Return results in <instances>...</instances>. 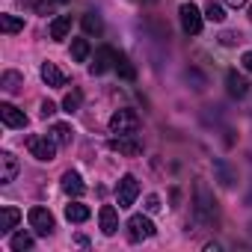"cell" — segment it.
I'll return each mask as SVG.
<instances>
[{
  "label": "cell",
  "instance_id": "cell-1",
  "mask_svg": "<svg viewBox=\"0 0 252 252\" xmlns=\"http://www.w3.org/2000/svg\"><path fill=\"white\" fill-rule=\"evenodd\" d=\"M196 217H199V222L217 220V202H214V193L208 190L205 181H196Z\"/></svg>",
  "mask_w": 252,
  "mask_h": 252
},
{
  "label": "cell",
  "instance_id": "cell-2",
  "mask_svg": "<svg viewBox=\"0 0 252 252\" xmlns=\"http://www.w3.org/2000/svg\"><path fill=\"white\" fill-rule=\"evenodd\" d=\"M110 131L113 134H137L140 131V116L134 110H116L110 116Z\"/></svg>",
  "mask_w": 252,
  "mask_h": 252
},
{
  "label": "cell",
  "instance_id": "cell-3",
  "mask_svg": "<svg viewBox=\"0 0 252 252\" xmlns=\"http://www.w3.org/2000/svg\"><path fill=\"white\" fill-rule=\"evenodd\" d=\"M57 143H54V137L48 134V137H39V134H33V137H27V152L36 158V160H54L57 158Z\"/></svg>",
  "mask_w": 252,
  "mask_h": 252
},
{
  "label": "cell",
  "instance_id": "cell-4",
  "mask_svg": "<svg viewBox=\"0 0 252 252\" xmlns=\"http://www.w3.org/2000/svg\"><path fill=\"white\" fill-rule=\"evenodd\" d=\"M27 222H30V228H33L36 234H42V237H48V234L57 228V220H54V214H51L48 208H30Z\"/></svg>",
  "mask_w": 252,
  "mask_h": 252
},
{
  "label": "cell",
  "instance_id": "cell-5",
  "mask_svg": "<svg viewBox=\"0 0 252 252\" xmlns=\"http://www.w3.org/2000/svg\"><path fill=\"white\" fill-rule=\"evenodd\" d=\"M110 149L125 155V158H137V155H143V140L137 134H116L110 140Z\"/></svg>",
  "mask_w": 252,
  "mask_h": 252
},
{
  "label": "cell",
  "instance_id": "cell-6",
  "mask_svg": "<svg viewBox=\"0 0 252 252\" xmlns=\"http://www.w3.org/2000/svg\"><path fill=\"white\" fill-rule=\"evenodd\" d=\"M149 237H155V222L149 217H143V214H134L128 220V240L140 243V240H149Z\"/></svg>",
  "mask_w": 252,
  "mask_h": 252
},
{
  "label": "cell",
  "instance_id": "cell-7",
  "mask_svg": "<svg viewBox=\"0 0 252 252\" xmlns=\"http://www.w3.org/2000/svg\"><path fill=\"white\" fill-rule=\"evenodd\" d=\"M137 196H140L137 178L134 175H122V181L116 184V202H119V208H131L137 202Z\"/></svg>",
  "mask_w": 252,
  "mask_h": 252
},
{
  "label": "cell",
  "instance_id": "cell-8",
  "mask_svg": "<svg viewBox=\"0 0 252 252\" xmlns=\"http://www.w3.org/2000/svg\"><path fill=\"white\" fill-rule=\"evenodd\" d=\"M178 18H181V30H184L187 36H199V33H202V18H205V15H202L193 3H181Z\"/></svg>",
  "mask_w": 252,
  "mask_h": 252
},
{
  "label": "cell",
  "instance_id": "cell-9",
  "mask_svg": "<svg viewBox=\"0 0 252 252\" xmlns=\"http://www.w3.org/2000/svg\"><path fill=\"white\" fill-rule=\"evenodd\" d=\"M116 60H119V54L113 51V48H98V54H95V63L89 65V71L92 74H104V71H110V68H116Z\"/></svg>",
  "mask_w": 252,
  "mask_h": 252
},
{
  "label": "cell",
  "instance_id": "cell-10",
  "mask_svg": "<svg viewBox=\"0 0 252 252\" xmlns=\"http://www.w3.org/2000/svg\"><path fill=\"white\" fill-rule=\"evenodd\" d=\"M0 119H3L6 128H27L24 110H18V107H12V104H0Z\"/></svg>",
  "mask_w": 252,
  "mask_h": 252
},
{
  "label": "cell",
  "instance_id": "cell-11",
  "mask_svg": "<svg viewBox=\"0 0 252 252\" xmlns=\"http://www.w3.org/2000/svg\"><path fill=\"white\" fill-rule=\"evenodd\" d=\"M0 184H12L15 175H18V158L12 152H0Z\"/></svg>",
  "mask_w": 252,
  "mask_h": 252
},
{
  "label": "cell",
  "instance_id": "cell-12",
  "mask_svg": "<svg viewBox=\"0 0 252 252\" xmlns=\"http://www.w3.org/2000/svg\"><path fill=\"white\" fill-rule=\"evenodd\" d=\"M98 222H101V231L110 237V234H116L119 231V214H116V208L113 205H104L101 211H98Z\"/></svg>",
  "mask_w": 252,
  "mask_h": 252
},
{
  "label": "cell",
  "instance_id": "cell-13",
  "mask_svg": "<svg viewBox=\"0 0 252 252\" xmlns=\"http://www.w3.org/2000/svg\"><path fill=\"white\" fill-rule=\"evenodd\" d=\"M18 222H21V211L18 208H12V205L0 208V231H3V234H9Z\"/></svg>",
  "mask_w": 252,
  "mask_h": 252
},
{
  "label": "cell",
  "instance_id": "cell-14",
  "mask_svg": "<svg viewBox=\"0 0 252 252\" xmlns=\"http://www.w3.org/2000/svg\"><path fill=\"white\" fill-rule=\"evenodd\" d=\"M225 86H228V95H231V98H243V95L249 92L246 77L237 74V71H228V74H225Z\"/></svg>",
  "mask_w": 252,
  "mask_h": 252
},
{
  "label": "cell",
  "instance_id": "cell-15",
  "mask_svg": "<svg viewBox=\"0 0 252 252\" xmlns=\"http://www.w3.org/2000/svg\"><path fill=\"white\" fill-rule=\"evenodd\" d=\"M63 190H65L68 196H74V199H77V196H83V193H86V184H83V178H80L74 169H68V172L63 175Z\"/></svg>",
  "mask_w": 252,
  "mask_h": 252
},
{
  "label": "cell",
  "instance_id": "cell-16",
  "mask_svg": "<svg viewBox=\"0 0 252 252\" xmlns=\"http://www.w3.org/2000/svg\"><path fill=\"white\" fill-rule=\"evenodd\" d=\"M48 33H51V39H54V42H63V39L71 33V15H60V18H54Z\"/></svg>",
  "mask_w": 252,
  "mask_h": 252
},
{
  "label": "cell",
  "instance_id": "cell-17",
  "mask_svg": "<svg viewBox=\"0 0 252 252\" xmlns=\"http://www.w3.org/2000/svg\"><path fill=\"white\" fill-rule=\"evenodd\" d=\"M42 80L48 86H65V74L54 65V63H42Z\"/></svg>",
  "mask_w": 252,
  "mask_h": 252
},
{
  "label": "cell",
  "instance_id": "cell-18",
  "mask_svg": "<svg viewBox=\"0 0 252 252\" xmlns=\"http://www.w3.org/2000/svg\"><path fill=\"white\" fill-rule=\"evenodd\" d=\"M0 86H3V92H18V89L24 86V74L9 68V71L0 74Z\"/></svg>",
  "mask_w": 252,
  "mask_h": 252
},
{
  "label": "cell",
  "instance_id": "cell-19",
  "mask_svg": "<svg viewBox=\"0 0 252 252\" xmlns=\"http://www.w3.org/2000/svg\"><path fill=\"white\" fill-rule=\"evenodd\" d=\"M89 217H92V211H89L86 205H80V202L65 205V220H68V222H86Z\"/></svg>",
  "mask_w": 252,
  "mask_h": 252
},
{
  "label": "cell",
  "instance_id": "cell-20",
  "mask_svg": "<svg viewBox=\"0 0 252 252\" xmlns=\"http://www.w3.org/2000/svg\"><path fill=\"white\" fill-rule=\"evenodd\" d=\"M51 137H54V143H57V146H71V137H74V131H71V125H63V122H57L54 128H51Z\"/></svg>",
  "mask_w": 252,
  "mask_h": 252
},
{
  "label": "cell",
  "instance_id": "cell-21",
  "mask_svg": "<svg viewBox=\"0 0 252 252\" xmlns=\"http://www.w3.org/2000/svg\"><path fill=\"white\" fill-rule=\"evenodd\" d=\"M83 33H86V36H101V33H104V21H101V15L86 12V15H83Z\"/></svg>",
  "mask_w": 252,
  "mask_h": 252
},
{
  "label": "cell",
  "instance_id": "cell-22",
  "mask_svg": "<svg viewBox=\"0 0 252 252\" xmlns=\"http://www.w3.org/2000/svg\"><path fill=\"white\" fill-rule=\"evenodd\" d=\"M116 71H119L122 80H128V83L137 80V68H134V63H131L128 57H119V60H116Z\"/></svg>",
  "mask_w": 252,
  "mask_h": 252
},
{
  "label": "cell",
  "instance_id": "cell-23",
  "mask_svg": "<svg viewBox=\"0 0 252 252\" xmlns=\"http://www.w3.org/2000/svg\"><path fill=\"white\" fill-rule=\"evenodd\" d=\"M0 30H3L6 36L21 33L24 30V18H18V15H0Z\"/></svg>",
  "mask_w": 252,
  "mask_h": 252
},
{
  "label": "cell",
  "instance_id": "cell-24",
  "mask_svg": "<svg viewBox=\"0 0 252 252\" xmlns=\"http://www.w3.org/2000/svg\"><path fill=\"white\" fill-rule=\"evenodd\" d=\"M214 172L220 175V181H222V187H231V184L237 181V175L231 172V166H228L225 160H214Z\"/></svg>",
  "mask_w": 252,
  "mask_h": 252
},
{
  "label": "cell",
  "instance_id": "cell-25",
  "mask_svg": "<svg viewBox=\"0 0 252 252\" xmlns=\"http://www.w3.org/2000/svg\"><path fill=\"white\" fill-rule=\"evenodd\" d=\"M71 60L74 63H86L89 60V42L86 39H71Z\"/></svg>",
  "mask_w": 252,
  "mask_h": 252
},
{
  "label": "cell",
  "instance_id": "cell-26",
  "mask_svg": "<svg viewBox=\"0 0 252 252\" xmlns=\"http://www.w3.org/2000/svg\"><path fill=\"white\" fill-rule=\"evenodd\" d=\"M9 249H15V252L33 249V234H27V231H18V234H12V237H9Z\"/></svg>",
  "mask_w": 252,
  "mask_h": 252
},
{
  "label": "cell",
  "instance_id": "cell-27",
  "mask_svg": "<svg viewBox=\"0 0 252 252\" xmlns=\"http://www.w3.org/2000/svg\"><path fill=\"white\" fill-rule=\"evenodd\" d=\"M80 104H83V92H80V89H71V92L63 98V110H65V113H77Z\"/></svg>",
  "mask_w": 252,
  "mask_h": 252
},
{
  "label": "cell",
  "instance_id": "cell-28",
  "mask_svg": "<svg viewBox=\"0 0 252 252\" xmlns=\"http://www.w3.org/2000/svg\"><path fill=\"white\" fill-rule=\"evenodd\" d=\"M205 18H208V21H214V24H222V21H225V9L211 0V3L205 6Z\"/></svg>",
  "mask_w": 252,
  "mask_h": 252
},
{
  "label": "cell",
  "instance_id": "cell-29",
  "mask_svg": "<svg viewBox=\"0 0 252 252\" xmlns=\"http://www.w3.org/2000/svg\"><path fill=\"white\" fill-rule=\"evenodd\" d=\"M240 42H243V39H240L237 30H222V33H220V45H222V48H234V45H240Z\"/></svg>",
  "mask_w": 252,
  "mask_h": 252
},
{
  "label": "cell",
  "instance_id": "cell-30",
  "mask_svg": "<svg viewBox=\"0 0 252 252\" xmlns=\"http://www.w3.org/2000/svg\"><path fill=\"white\" fill-rule=\"evenodd\" d=\"M146 211H149V214H158V211H160V199H158L155 193L146 196Z\"/></svg>",
  "mask_w": 252,
  "mask_h": 252
},
{
  "label": "cell",
  "instance_id": "cell-31",
  "mask_svg": "<svg viewBox=\"0 0 252 252\" xmlns=\"http://www.w3.org/2000/svg\"><path fill=\"white\" fill-rule=\"evenodd\" d=\"M27 6H33L36 12H42V15H45V12L51 9V0H27Z\"/></svg>",
  "mask_w": 252,
  "mask_h": 252
},
{
  "label": "cell",
  "instance_id": "cell-32",
  "mask_svg": "<svg viewBox=\"0 0 252 252\" xmlns=\"http://www.w3.org/2000/svg\"><path fill=\"white\" fill-rule=\"evenodd\" d=\"M39 113H42V119H51V116L57 113V104H54V101H42V110H39Z\"/></svg>",
  "mask_w": 252,
  "mask_h": 252
},
{
  "label": "cell",
  "instance_id": "cell-33",
  "mask_svg": "<svg viewBox=\"0 0 252 252\" xmlns=\"http://www.w3.org/2000/svg\"><path fill=\"white\" fill-rule=\"evenodd\" d=\"M243 68H246V71H252V51H246V54H243Z\"/></svg>",
  "mask_w": 252,
  "mask_h": 252
},
{
  "label": "cell",
  "instance_id": "cell-34",
  "mask_svg": "<svg viewBox=\"0 0 252 252\" xmlns=\"http://www.w3.org/2000/svg\"><path fill=\"white\" fill-rule=\"evenodd\" d=\"M225 3H228L231 9H240V6H246V3H249V0H225Z\"/></svg>",
  "mask_w": 252,
  "mask_h": 252
},
{
  "label": "cell",
  "instance_id": "cell-35",
  "mask_svg": "<svg viewBox=\"0 0 252 252\" xmlns=\"http://www.w3.org/2000/svg\"><path fill=\"white\" fill-rule=\"evenodd\" d=\"M249 21H252V3H249Z\"/></svg>",
  "mask_w": 252,
  "mask_h": 252
},
{
  "label": "cell",
  "instance_id": "cell-36",
  "mask_svg": "<svg viewBox=\"0 0 252 252\" xmlns=\"http://www.w3.org/2000/svg\"><path fill=\"white\" fill-rule=\"evenodd\" d=\"M143 3H155V0H143Z\"/></svg>",
  "mask_w": 252,
  "mask_h": 252
},
{
  "label": "cell",
  "instance_id": "cell-37",
  "mask_svg": "<svg viewBox=\"0 0 252 252\" xmlns=\"http://www.w3.org/2000/svg\"><path fill=\"white\" fill-rule=\"evenodd\" d=\"M57 3H68V0H57Z\"/></svg>",
  "mask_w": 252,
  "mask_h": 252
},
{
  "label": "cell",
  "instance_id": "cell-38",
  "mask_svg": "<svg viewBox=\"0 0 252 252\" xmlns=\"http://www.w3.org/2000/svg\"><path fill=\"white\" fill-rule=\"evenodd\" d=\"M246 202H249V205H252V196H249V199H246Z\"/></svg>",
  "mask_w": 252,
  "mask_h": 252
}]
</instances>
